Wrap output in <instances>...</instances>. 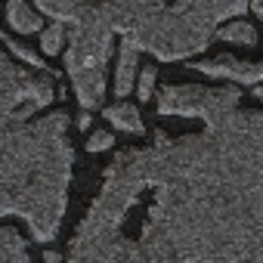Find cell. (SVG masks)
<instances>
[{
  "instance_id": "1",
  "label": "cell",
  "mask_w": 263,
  "mask_h": 263,
  "mask_svg": "<svg viewBox=\"0 0 263 263\" xmlns=\"http://www.w3.org/2000/svg\"><path fill=\"white\" fill-rule=\"evenodd\" d=\"M71 167L65 111L4 127V217H22L37 241H53L65 217Z\"/></svg>"
},
{
  "instance_id": "2",
  "label": "cell",
  "mask_w": 263,
  "mask_h": 263,
  "mask_svg": "<svg viewBox=\"0 0 263 263\" xmlns=\"http://www.w3.org/2000/svg\"><path fill=\"white\" fill-rule=\"evenodd\" d=\"M251 7V0H180L177 7L158 10L146 25H140L127 41L152 53L161 62H180L201 53L217 37V22L235 19Z\"/></svg>"
},
{
  "instance_id": "3",
  "label": "cell",
  "mask_w": 263,
  "mask_h": 263,
  "mask_svg": "<svg viewBox=\"0 0 263 263\" xmlns=\"http://www.w3.org/2000/svg\"><path fill=\"white\" fill-rule=\"evenodd\" d=\"M111 37H115V28L102 10V4H87L71 19L65 68H68L74 96L84 111L99 108V102L105 96V65L111 56Z\"/></svg>"
},
{
  "instance_id": "4",
  "label": "cell",
  "mask_w": 263,
  "mask_h": 263,
  "mask_svg": "<svg viewBox=\"0 0 263 263\" xmlns=\"http://www.w3.org/2000/svg\"><path fill=\"white\" fill-rule=\"evenodd\" d=\"M53 78L47 71H22L10 59V50L0 56V121L4 127L25 124L37 108L53 102Z\"/></svg>"
},
{
  "instance_id": "5",
  "label": "cell",
  "mask_w": 263,
  "mask_h": 263,
  "mask_svg": "<svg viewBox=\"0 0 263 263\" xmlns=\"http://www.w3.org/2000/svg\"><path fill=\"white\" fill-rule=\"evenodd\" d=\"M241 90L238 87H198V84H171L158 93V115H177V118H201L204 124L223 121L232 111H238Z\"/></svg>"
},
{
  "instance_id": "6",
  "label": "cell",
  "mask_w": 263,
  "mask_h": 263,
  "mask_svg": "<svg viewBox=\"0 0 263 263\" xmlns=\"http://www.w3.org/2000/svg\"><path fill=\"white\" fill-rule=\"evenodd\" d=\"M102 10L111 22V28L127 37L140 25H146L158 10H164V0H102Z\"/></svg>"
},
{
  "instance_id": "7",
  "label": "cell",
  "mask_w": 263,
  "mask_h": 263,
  "mask_svg": "<svg viewBox=\"0 0 263 263\" xmlns=\"http://www.w3.org/2000/svg\"><path fill=\"white\" fill-rule=\"evenodd\" d=\"M192 71L208 74V78H226V81H235V84H245V87L263 84V65L260 62H245V59H235V56H214V59L192 62Z\"/></svg>"
},
{
  "instance_id": "8",
  "label": "cell",
  "mask_w": 263,
  "mask_h": 263,
  "mask_svg": "<svg viewBox=\"0 0 263 263\" xmlns=\"http://www.w3.org/2000/svg\"><path fill=\"white\" fill-rule=\"evenodd\" d=\"M137 56H140V47L134 41L121 37V56H118V71H115V96L124 102L130 96V90L137 87Z\"/></svg>"
},
{
  "instance_id": "9",
  "label": "cell",
  "mask_w": 263,
  "mask_h": 263,
  "mask_svg": "<svg viewBox=\"0 0 263 263\" xmlns=\"http://www.w3.org/2000/svg\"><path fill=\"white\" fill-rule=\"evenodd\" d=\"M105 121H108V124H115L118 130H124V134H134V137L146 134V124H143V118H140L137 105H130V102L108 105V108H105Z\"/></svg>"
},
{
  "instance_id": "10",
  "label": "cell",
  "mask_w": 263,
  "mask_h": 263,
  "mask_svg": "<svg viewBox=\"0 0 263 263\" xmlns=\"http://www.w3.org/2000/svg\"><path fill=\"white\" fill-rule=\"evenodd\" d=\"M7 22H10V28L13 31H19V34H34V31H41V16L25 4V0H10L7 4Z\"/></svg>"
},
{
  "instance_id": "11",
  "label": "cell",
  "mask_w": 263,
  "mask_h": 263,
  "mask_svg": "<svg viewBox=\"0 0 263 263\" xmlns=\"http://www.w3.org/2000/svg\"><path fill=\"white\" fill-rule=\"evenodd\" d=\"M37 4V10L41 13H47L53 22H71L90 0H34Z\"/></svg>"
},
{
  "instance_id": "12",
  "label": "cell",
  "mask_w": 263,
  "mask_h": 263,
  "mask_svg": "<svg viewBox=\"0 0 263 263\" xmlns=\"http://www.w3.org/2000/svg\"><path fill=\"white\" fill-rule=\"evenodd\" d=\"M0 245H4V263H31L25 238L13 226H4V232H0Z\"/></svg>"
},
{
  "instance_id": "13",
  "label": "cell",
  "mask_w": 263,
  "mask_h": 263,
  "mask_svg": "<svg viewBox=\"0 0 263 263\" xmlns=\"http://www.w3.org/2000/svg\"><path fill=\"white\" fill-rule=\"evenodd\" d=\"M217 41H226V44H241V47H254L257 44V28L248 25L245 19H232L229 25H223L217 31Z\"/></svg>"
},
{
  "instance_id": "14",
  "label": "cell",
  "mask_w": 263,
  "mask_h": 263,
  "mask_svg": "<svg viewBox=\"0 0 263 263\" xmlns=\"http://www.w3.org/2000/svg\"><path fill=\"white\" fill-rule=\"evenodd\" d=\"M62 47H65V22H53L50 28L41 31V50H44L47 56L62 53Z\"/></svg>"
},
{
  "instance_id": "15",
  "label": "cell",
  "mask_w": 263,
  "mask_h": 263,
  "mask_svg": "<svg viewBox=\"0 0 263 263\" xmlns=\"http://www.w3.org/2000/svg\"><path fill=\"white\" fill-rule=\"evenodd\" d=\"M4 47H7V50H10V53L16 56V59H22L25 65H31V68H41V71H44V59H41L37 53H31V50H25L22 44H16V41H13L10 34L4 37Z\"/></svg>"
},
{
  "instance_id": "16",
  "label": "cell",
  "mask_w": 263,
  "mask_h": 263,
  "mask_svg": "<svg viewBox=\"0 0 263 263\" xmlns=\"http://www.w3.org/2000/svg\"><path fill=\"white\" fill-rule=\"evenodd\" d=\"M155 78H158V71H155L152 65L140 71V84H137V93H140V99H143V102H149V96H152V90H155Z\"/></svg>"
},
{
  "instance_id": "17",
  "label": "cell",
  "mask_w": 263,
  "mask_h": 263,
  "mask_svg": "<svg viewBox=\"0 0 263 263\" xmlns=\"http://www.w3.org/2000/svg\"><path fill=\"white\" fill-rule=\"evenodd\" d=\"M111 146H115V137L108 130H96V134L87 140V152H108Z\"/></svg>"
},
{
  "instance_id": "18",
  "label": "cell",
  "mask_w": 263,
  "mask_h": 263,
  "mask_svg": "<svg viewBox=\"0 0 263 263\" xmlns=\"http://www.w3.org/2000/svg\"><path fill=\"white\" fill-rule=\"evenodd\" d=\"M90 124H93V118H90V111H84L78 118V130H90Z\"/></svg>"
},
{
  "instance_id": "19",
  "label": "cell",
  "mask_w": 263,
  "mask_h": 263,
  "mask_svg": "<svg viewBox=\"0 0 263 263\" xmlns=\"http://www.w3.org/2000/svg\"><path fill=\"white\" fill-rule=\"evenodd\" d=\"M44 263H62V257H59L56 251H47V254H44Z\"/></svg>"
},
{
  "instance_id": "20",
  "label": "cell",
  "mask_w": 263,
  "mask_h": 263,
  "mask_svg": "<svg viewBox=\"0 0 263 263\" xmlns=\"http://www.w3.org/2000/svg\"><path fill=\"white\" fill-rule=\"evenodd\" d=\"M251 10H254L260 19H263V0H251Z\"/></svg>"
},
{
  "instance_id": "21",
  "label": "cell",
  "mask_w": 263,
  "mask_h": 263,
  "mask_svg": "<svg viewBox=\"0 0 263 263\" xmlns=\"http://www.w3.org/2000/svg\"><path fill=\"white\" fill-rule=\"evenodd\" d=\"M251 90H254V96H257V99H263V84H257V87H251Z\"/></svg>"
}]
</instances>
